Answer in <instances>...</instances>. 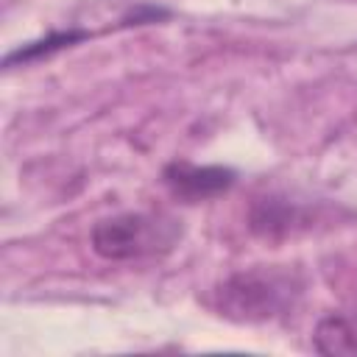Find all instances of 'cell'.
I'll use <instances>...</instances> for the list:
<instances>
[{"mask_svg":"<svg viewBox=\"0 0 357 357\" xmlns=\"http://www.w3.org/2000/svg\"><path fill=\"white\" fill-rule=\"evenodd\" d=\"M178 237L181 229L176 220L145 212H123L114 218H103L92 226L89 234L95 254L112 262L142 259L151 254L170 251Z\"/></svg>","mask_w":357,"mask_h":357,"instance_id":"6da1fadb","label":"cell"},{"mask_svg":"<svg viewBox=\"0 0 357 357\" xmlns=\"http://www.w3.org/2000/svg\"><path fill=\"white\" fill-rule=\"evenodd\" d=\"M296 284L282 271H240L218 287L220 315L240 324H259L290 307Z\"/></svg>","mask_w":357,"mask_h":357,"instance_id":"7a4b0ae2","label":"cell"},{"mask_svg":"<svg viewBox=\"0 0 357 357\" xmlns=\"http://www.w3.org/2000/svg\"><path fill=\"white\" fill-rule=\"evenodd\" d=\"M162 178L176 198H181L187 204H198V201H206V198L226 192L234 184L237 173L231 167H223V165L170 162L162 170Z\"/></svg>","mask_w":357,"mask_h":357,"instance_id":"3957f363","label":"cell"},{"mask_svg":"<svg viewBox=\"0 0 357 357\" xmlns=\"http://www.w3.org/2000/svg\"><path fill=\"white\" fill-rule=\"evenodd\" d=\"M312 340L321 354H357V315L321 318Z\"/></svg>","mask_w":357,"mask_h":357,"instance_id":"277c9868","label":"cell"},{"mask_svg":"<svg viewBox=\"0 0 357 357\" xmlns=\"http://www.w3.org/2000/svg\"><path fill=\"white\" fill-rule=\"evenodd\" d=\"M86 36H89L86 31H59V33H50L45 39H39V42H28V45H22V47H17L14 53L6 56V67L17 64V61H33V59L50 56V53H56L61 47H70V45H75Z\"/></svg>","mask_w":357,"mask_h":357,"instance_id":"5b68a950","label":"cell"}]
</instances>
